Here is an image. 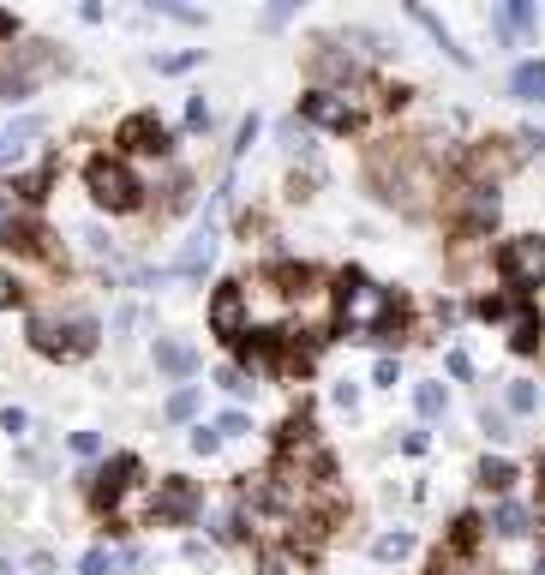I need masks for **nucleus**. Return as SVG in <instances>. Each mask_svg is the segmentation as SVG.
Segmentation results:
<instances>
[{"mask_svg": "<svg viewBox=\"0 0 545 575\" xmlns=\"http://www.w3.org/2000/svg\"><path fill=\"white\" fill-rule=\"evenodd\" d=\"M156 366H162L168 378H192V372H198V348H186V342H156Z\"/></svg>", "mask_w": 545, "mask_h": 575, "instance_id": "obj_15", "label": "nucleus"}, {"mask_svg": "<svg viewBox=\"0 0 545 575\" xmlns=\"http://www.w3.org/2000/svg\"><path fill=\"white\" fill-rule=\"evenodd\" d=\"M168 420H174V426L198 420V390H174V396H168Z\"/></svg>", "mask_w": 545, "mask_h": 575, "instance_id": "obj_25", "label": "nucleus"}, {"mask_svg": "<svg viewBox=\"0 0 545 575\" xmlns=\"http://www.w3.org/2000/svg\"><path fill=\"white\" fill-rule=\"evenodd\" d=\"M492 534H498V540H510V546L534 540V510H528V504H516V498H498V510H492Z\"/></svg>", "mask_w": 545, "mask_h": 575, "instance_id": "obj_9", "label": "nucleus"}, {"mask_svg": "<svg viewBox=\"0 0 545 575\" xmlns=\"http://www.w3.org/2000/svg\"><path fill=\"white\" fill-rule=\"evenodd\" d=\"M504 402H510V414H534V408H540V390H534V384H528V378H516V384H510V396H504Z\"/></svg>", "mask_w": 545, "mask_h": 575, "instance_id": "obj_24", "label": "nucleus"}, {"mask_svg": "<svg viewBox=\"0 0 545 575\" xmlns=\"http://www.w3.org/2000/svg\"><path fill=\"white\" fill-rule=\"evenodd\" d=\"M204 528H210V540H234V534H240V510H234V504H222V510H210V516H204Z\"/></svg>", "mask_w": 545, "mask_h": 575, "instance_id": "obj_21", "label": "nucleus"}, {"mask_svg": "<svg viewBox=\"0 0 545 575\" xmlns=\"http://www.w3.org/2000/svg\"><path fill=\"white\" fill-rule=\"evenodd\" d=\"M210 324H216L222 336H246V312H240V288H222V294H216V306H210Z\"/></svg>", "mask_w": 545, "mask_h": 575, "instance_id": "obj_12", "label": "nucleus"}, {"mask_svg": "<svg viewBox=\"0 0 545 575\" xmlns=\"http://www.w3.org/2000/svg\"><path fill=\"white\" fill-rule=\"evenodd\" d=\"M540 498H545V492H540Z\"/></svg>", "mask_w": 545, "mask_h": 575, "instance_id": "obj_41", "label": "nucleus"}, {"mask_svg": "<svg viewBox=\"0 0 545 575\" xmlns=\"http://www.w3.org/2000/svg\"><path fill=\"white\" fill-rule=\"evenodd\" d=\"M426 444H432L426 432H408V438H402V450H408V456H426Z\"/></svg>", "mask_w": 545, "mask_h": 575, "instance_id": "obj_38", "label": "nucleus"}, {"mask_svg": "<svg viewBox=\"0 0 545 575\" xmlns=\"http://www.w3.org/2000/svg\"><path fill=\"white\" fill-rule=\"evenodd\" d=\"M66 450H72V456H96V450H102V432H72Z\"/></svg>", "mask_w": 545, "mask_h": 575, "instance_id": "obj_27", "label": "nucleus"}, {"mask_svg": "<svg viewBox=\"0 0 545 575\" xmlns=\"http://www.w3.org/2000/svg\"><path fill=\"white\" fill-rule=\"evenodd\" d=\"M132 564H138V558H132V552H126V558H120V552H108V546H90V552H84V564H78V570H84V575H114V570H132Z\"/></svg>", "mask_w": 545, "mask_h": 575, "instance_id": "obj_17", "label": "nucleus"}, {"mask_svg": "<svg viewBox=\"0 0 545 575\" xmlns=\"http://www.w3.org/2000/svg\"><path fill=\"white\" fill-rule=\"evenodd\" d=\"M192 450H198V456H216V450H222L216 426H198V432H192Z\"/></svg>", "mask_w": 545, "mask_h": 575, "instance_id": "obj_30", "label": "nucleus"}, {"mask_svg": "<svg viewBox=\"0 0 545 575\" xmlns=\"http://www.w3.org/2000/svg\"><path fill=\"white\" fill-rule=\"evenodd\" d=\"M414 408H420L426 420H438V414L450 408V396H444V384H420V390H414Z\"/></svg>", "mask_w": 545, "mask_h": 575, "instance_id": "obj_23", "label": "nucleus"}, {"mask_svg": "<svg viewBox=\"0 0 545 575\" xmlns=\"http://www.w3.org/2000/svg\"><path fill=\"white\" fill-rule=\"evenodd\" d=\"M210 264H216V234L204 228V234L186 240V252H180V276H204Z\"/></svg>", "mask_w": 545, "mask_h": 575, "instance_id": "obj_14", "label": "nucleus"}, {"mask_svg": "<svg viewBox=\"0 0 545 575\" xmlns=\"http://www.w3.org/2000/svg\"><path fill=\"white\" fill-rule=\"evenodd\" d=\"M414 552V534H384V540H372V558L378 564H402Z\"/></svg>", "mask_w": 545, "mask_h": 575, "instance_id": "obj_20", "label": "nucleus"}, {"mask_svg": "<svg viewBox=\"0 0 545 575\" xmlns=\"http://www.w3.org/2000/svg\"><path fill=\"white\" fill-rule=\"evenodd\" d=\"M96 318H30V348L54 354V360H78L96 354Z\"/></svg>", "mask_w": 545, "mask_h": 575, "instance_id": "obj_2", "label": "nucleus"}, {"mask_svg": "<svg viewBox=\"0 0 545 575\" xmlns=\"http://www.w3.org/2000/svg\"><path fill=\"white\" fill-rule=\"evenodd\" d=\"M414 18H420V24H426L432 36H438V48H444V54H450L456 66H468V48H462V42H456V36L444 30V18H438V12H426V6H414Z\"/></svg>", "mask_w": 545, "mask_h": 575, "instance_id": "obj_18", "label": "nucleus"}, {"mask_svg": "<svg viewBox=\"0 0 545 575\" xmlns=\"http://www.w3.org/2000/svg\"><path fill=\"white\" fill-rule=\"evenodd\" d=\"M216 384H222V390H228V396H240V402H246V396H252V390H258V384H252V372H246V366H222V372H216Z\"/></svg>", "mask_w": 545, "mask_h": 575, "instance_id": "obj_22", "label": "nucleus"}, {"mask_svg": "<svg viewBox=\"0 0 545 575\" xmlns=\"http://www.w3.org/2000/svg\"><path fill=\"white\" fill-rule=\"evenodd\" d=\"M498 264H504V276H510V288H545V234H522V240H510L504 252H498Z\"/></svg>", "mask_w": 545, "mask_h": 575, "instance_id": "obj_5", "label": "nucleus"}, {"mask_svg": "<svg viewBox=\"0 0 545 575\" xmlns=\"http://www.w3.org/2000/svg\"><path fill=\"white\" fill-rule=\"evenodd\" d=\"M510 96L516 102H545V60H522L510 72Z\"/></svg>", "mask_w": 545, "mask_h": 575, "instance_id": "obj_13", "label": "nucleus"}, {"mask_svg": "<svg viewBox=\"0 0 545 575\" xmlns=\"http://www.w3.org/2000/svg\"><path fill=\"white\" fill-rule=\"evenodd\" d=\"M480 426H486V438H492V444H510V438H516V432H510V420H504L498 408H486V414H480Z\"/></svg>", "mask_w": 545, "mask_h": 575, "instance_id": "obj_26", "label": "nucleus"}, {"mask_svg": "<svg viewBox=\"0 0 545 575\" xmlns=\"http://www.w3.org/2000/svg\"><path fill=\"white\" fill-rule=\"evenodd\" d=\"M372 384H396V360H378L372 366Z\"/></svg>", "mask_w": 545, "mask_h": 575, "instance_id": "obj_37", "label": "nucleus"}, {"mask_svg": "<svg viewBox=\"0 0 545 575\" xmlns=\"http://www.w3.org/2000/svg\"><path fill=\"white\" fill-rule=\"evenodd\" d=\"M492 30H498L504 42H516V36H528V30H534V6H528V0H504V6L492 12Z\"/></svg>", "mask_w": 545, "mask_h": 575, "instance_id": "obj_10", "label": "nucleus"}, {"mask_svg": "<svg viewBox=\"0 0 545 575\" xmlns=\"http://www.w3.org/2000/svg\"><path fill=\"white\" fill-rule=\"evenodd\" d=\"M186 66H198L192 48H186V54H156V72H186Z\"/></svg>", "mask_w": 545, "mask_h": 575, "instance_id": "obj_28", "label": "nucleus"}, {"mask_svg": "<svg viewBox=\"0 0 545 575\" xmlns=\"http://www.w3.org/2000/svg\"><path fill=\"white\" fill-rule=\"evenodd\" d=\"M156 510H162V516H174V522H192V516H198V486L174 480V486L156 498Z\"/></svg>", "mask_w": 545, "mask_h": 575, "instance_id": "obj_16", "label": "nucleus"}, {"mask_svg": "<svg viewBox=\"0 0 545 575\" xmlns=\"http://www.w3.org/2000/svg\"><path fill=\"white\" fill-rule=\"evenodd\" d=\"M444 366H450V378H474V360H468L462 348H450V354H444Z\"/></svg>", "mask_w": 545, "mask_h": 575, "instance_id": "obj_31", "label": "nucleus"}, {"mask_svg": "<svg viewBox=\"0 0 545 575\" xmlns=\"http://www.w3.org/2000/svg\"><path fill=\"white\" fill-rule=\"evenodd\" d=\"M384 318H390V294H384L378 282H366V276H348V282H342L336 324H342L354 342H372V336L384 330Z\"/></svg>", "mask_w": 545, "mask_h": 575, "instance_id": "obj_1", "label": "nucleus"}, {"mask_svg": "<svg viewBox=\"0 0 545 575\" xmlns=\"http://www.w3.org/2000/svg\"><path fill=\"white\" fill-rule=\"evenodd\" d=\"M270 570H276V575H306V564H300L294 552H276V558H270Z\"/></svg>", "mask_w": 545, "mask_h": 575, "instance_id": "obj_33", "label": "nucleus"}, {"mask_svg": "<svg viewBox=\"0 0 545 575\" xmlns=\"http://www.w3.org/2000/svg\"><path fill=\"white\" fill-rule=\"evenodd\" d=\"M252 138H258V114H252V120L240 126V144H234V156H246V150H252Z\"/></svg>", "mask_w": 545, "mask_h": 575, "instance_id": "obj_35", "label": "nucleus"}, {"mask_svg": "<svg viewBox=\"0 0 545 575\" xmlns=\"http://www.w3.org/2000/svg\"><path fill=\"white\" fill-rule=\"evenodd\" d=\"M84 186H90V198L102 204V210H132L138 204V174L126 168V162H90V174H84Z\"/></svg>", "mask_w": 545, "mask_h": 575, "instance_id": "obj_4", "label": "nucleus"}, {"mask_svg": "<svg viewBox=\"0 0 545 575\" xmlns=\"http://www.w3.org/2000/svg\"><path fill=\"white\" fill-rule=\"evenodd\" d=\"M462 222H468V234H486V228L498 222V192H492L486 180L462 186Z\"/></svg>", "mask_w": 545, "mask_h": 575, "instance_id": "obj_7", "label": "nucleus"}, {"mask_svg": "<svg viewBox=\"0 0 545 575\" xmlns=\"http://www.w3.org/2000/svg\"><path fill=\"white\" fill-rule=\"evenodd\" d=\"M204 120H210V108H204V102H186V126H192V132H198V126H204Z\"/></svg>", "mask_w": 545, "mask_h": 575, "instance_id": "obj_36", "label": "nucleus"}, {"mask_svg": "<svg viewBox=\"0 0 545 575\" xmlns=\"http://www.w3.org/2000/svg\"><path fill=\"white\" fill-rule=\"evenodd\" d=\"M54 66V54H48V42H36V48H24L18 60H0V96L6 102H18V96H30V78L36 72H48Z\"/></svg>", "mask_w": 545, "mask_h": 575, "instance_id": "obj_6", "label": "nucleus"}, {"mask_svg": "<svg viewBox=\"0 0 545 575\" xmlns=\"http://www.w3.org/2000/svg\"><path fill=\"white\" fill-rule=\"evenodd\" d=\"M480 486H486V492H510V486H516V468H510L504 456H486V462H480Z\"/></svg>", "mask_w": 545, "mask_h": 575, "instance_id": "obj_19", "label": "nucleus"}, {"mask_svg": "<svg viewBox=\"0 0 545 575\" xmlns=\"http://www.w3.org/2000/svg\"><path fill=\"white\" fill-rule=\"evenodd\" d=\"M222 432H228V438H246L252 420H246V414H222V420H216V438H222Z\"/></svg>", "mask_w": 545, "mask_h": 575, "instance_id": "obj_29", "label": "nucleus"}, {"mask_svg": "<svg viewBox=\"0 0 545 575\" xmlns=\"http://www.w3.org/2000/svg\"><path fill=\"white\" fill-rule=\"evenodd\" d=\"M12 294H18V288H12V276L0 270V306H12Z\"/></svg>", "mask_w": 545, "mask_h": 575, "instance_id": "obj_39", "label": "nucleus"}, {"mask_svg": "<svg viewBox=\"0 0 545 575\" xmlns=\"http://www.w3.org/2000/svg\"><path fill=\"white\" fill-rule=\"evenodd\" d=\"M132 480H138V462H132V456H114V462L90 480V504H102V510H108V504L132 486Z\"/></svg>", "mask_w": 545, "mask_h": 575, "instance_id": "obj_8", "label": "nucleus"}, {"mask_svg": "<svg viewBox=\"0 0 545 575\" xmlns=\"http://www.w3.org/2000/svg\"><path fill=\"white\" fill-rule=\"evenodd\" d=\"M120 138H126V144H132V150H144V156H162V150H168V132H162V126H156V120H150V114H132V120H126V132H120Z\"/></svg>", "mask_w": 545, "mask_h": 575, "instance_id": "obj_11", "label": "nucleus"}, {"mask_svg": "<svg viewBox=\"0 0 545 575\" xmlns=\"http://www.w3.org/2000/svg\"><path fill=\"white\" fill-rule=\"evenodd\" d=\"M0 426H6L12 438H24V426H30V420H24V408H6V414H0Z\"/></svg>", "mask_w": 545, "mask_h": 575, "instance_id": "obj_34", "label": "nucleus"}, {"mask_svg": "<svg viewBox=\"0 0 545 575\" xmlns=\"http://www.w3.org/2000/svg\"><path fill=\"white\" fill-rule=\"evenodd\" d=\"M372 96H354V90H312L306 96V120L312 126H330V132H354L366 120Z\"/></svg>", "mask_w": 545, "mask_h": 575, "instance_id": "obj_3", "label": "nucleus"}, {"mask_svg": "<svg viewBox=\"0 0 545 575\" xmlns=\"http://www.w3.org/2000/svg\"><path fill=\"white\" fill-rule=\"evenodd\" d=\"M24 156V144H18V132H0V168H12Z\"/></svg>", "mask_w": 545, "mask_h": 575, "instance_id": "obj_32", "label": "nucleus"}, {"mask_svg": "<svg viewBox=\"0 0 545 575\" xmlns=\"http://www.w3.org/2000/svg\"><path fill=\"white\" fill-rule=\"evenodd\" d=\"M6 24H12V18H6V12H0V30H6Z\"/></svg>", "mask_w": 545, "mask_h": 575, "instance_id": "obj_40", "label": "nucleus"}]
</instances>
